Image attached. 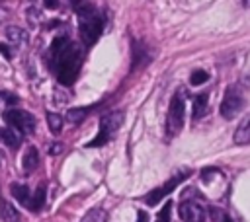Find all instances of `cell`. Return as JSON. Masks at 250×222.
<instances>
[{"label":"cell","mask_w":250,"mask_h":222,"mask_svg":"<svg viewBox=\"0 0 250 222\" xmlns=\"http://www.w3.org/2000/svg\"><path fill=\"white\" fill-rule=\"evenodd\" d=\"M82 53L76 43L68 41L66 37H59L51 45V62L57 74V80L62 86H70L80 70Z\"/></svg>","instance_id":"obj_1"},{"label":"cell","mask_w":250,"mask_h":222,"mask_svg":"<svg viewBox=\"0 0 250 222\" xmlns=\"http://www.w3.org/2000/svg\"><path fill=\"white\" fill-rule=\"evenodd\" d=\"M76 8V14H78V19H80V25H78V31H80V37L86 45H94L98 41V37L102 35V29H104V18L98 14V10L88 4V2H78L74 4Z\"/></svg>","instance_id":"obj_2"},{"label":"cell","mask_w":250,"mask_h":222,"mask_svg":"<svg viewBox=\"0 0 250 222\" xmlns=\"http://www.w3.org/2000/svg\"><path fill=\"white\" fill-rule=\"evenodd\" d=\"M123 119H125V113H123V111H111V113L104 115V117L100 119V132H98V136H96L92 142H88V146L92 148V146H102V144H105V140L123 125Z\"/></svg>","instance_id":"obj_3"},{"label":"cell","mask_w":250,"mask_h":222,"mask_svg":"<svg viewBox=\"0 0 250 222\" xmlns=\"http://www.w3.org/2000/svg\"><path fill=\"white\" fill-rule=\"evenodd\" d=\"M242 105H244L242 88L240 86H229L225 95H223V101H221V115L225 119H234L240 113Z\"/></svg>","instance_id":"obj_4"},{"label":"cell","mask_w":250,"mask_h":222,"mask_svg":"<svg viewBox=\"0 0 250 222\" xmlns=\"http://www.w3.org/2000/svg\"><path fill=\"white\" fill-rule=\"evenodd\" d=\"M184 119H186V103L182 97V92H178L172 97V103L168 107V119H166V130L168 134H178L184 127Z\"/></svg>","instance_id":"obj_5"},{"label":"cell","mask_w":250,"mask_h":222,"mask_svg":"<svg viewBox=\"0 0 250 222\" xmlns=\"http://www.w3.org/2000/svg\"><path fill=\"white\" fill-rule=\"evenodd\" d=\"M4 119L16 127L21 134H31L35 130V117L29 113V111H23V109H10L4 113Z\"/></svg>","instance_id":"obj_6"},{"label":"cell","mask_w":250,"mask_h":222,"mask_svg":"<svg viewBox=\"0 0 250 222\" xmlns=\"http://www.w3.org/2000/svg\"><path fill=\"white\" fill-rule=\"evenodd\" d=\"M188 175H189V169H188V171H180V173H176V175H174V177H170L162 187H158V189L150 191V193L146 195L145 203H146L148 206H154L158 201H162L164 197H168V195H170V193H172V191H174V189H176V187H178V185H180Z\"/></svg>","instance_id":"obj_7"},{"label":"cell","mask_w":250,"mask_h":222,"mask_svg":"<svg viewBox=\"0 0 250 222\" xmlns=\"http://www.w3.org/2000/svg\"><path fill=\"white\" fill-rule=\"evenodd\" d=\"M180 218L184 222H203L205 220V210L193 201H184L180 204Z\"/></svg>","instance_id":"obj_8"},{"label":"cell","mask_w":250,"mask_h":222,"mask_svg":"<svg viewBox=\"0 0 250 222\" xmlns=\"http://www.w3.org/2000/svg\"><path fill=\"white\" fill-rule=\"evenodd\" d=\"M232 138H234V144H238V146H242V144H250V115L244 117V119L240 121V125L236 127Z\"/></svg>","instance_id":"obj_9"},{"label":"cell","mask_w":250,"mask_h":222,"mask_svg":"<svg viewBox=\"0 0 250 222\" xmlns=\"http://www.w3.org/2000/svg\"><path fill=\"white\" fill-rule=\"evenodd\" d=\"M21 166H23L25 171H33V169L39 166V152H37L35 146H29V148L25 150V154H23V158H21Z\"/></svg>","instance_id":"obj_10"},{"label":"cell","mask_w":250,"mask_h":222,"mask_svg":"<svg viewBox=\"0 0 250 222\" xmlns=\"http://www.w3.org/2000/svg\"><path fill=\"white\" fill-rule=\"evenodd\" d=\"M209 97H207V93H197L195 97H193V119H199V117H203L205 113H207V107H209Z\"/></svg>","instance_id":"obj_11"},{"label":"cell","mask_w":250,"mask_h":222,"mask_svg":"<svg viewBox=\"0 0 250 222\" xmlns=\"http://www.w3.org/2000/svg\"><path fill=\"white\" fill-rule=\"evenodd\" d=\"M6 37H8V41H12L14 45L27 43V31H23V29L18 27V25H10V27L6 29Z\"/></svg>","instance_id":"obj_12"},{"label":"cell","mask_w":250,"mask_h":222,"mask_svg":"<svg viewBox=\"0 0 250 222\" xmlns=\"http://www.w3.org/2000/svg\"><path fill=\"white\" fill-rule=\"evenodd\" d=\"M10 191H12V197H16L18 203L29 206V201H31V199H29V189H27V185H23V183H14V185L10 187Z\"/></svg>","instance_id":"obj_13"},{"label":"cell","mask_w":250,"mask_h":222,"mask_svg":"<svg viewBox=\"0 0 250 222\" xmlns=\"http://www.w3.org/2000/svg\"><path fill=\"white\" fill-rule=\"evenodd\" d=\"M105 220H107V212L104 208H92L82 216L80 222H105Z\"/></svg>","instance_id":"obj_14"},{"label":"cell","mask_w":250,"mask_h":222,"mask_svg":"<svg viewBox=\"0 0 250 222\" xmlns=\"http://www.w3.org/2000/svg\"><path fill=\"white\" fill-rule=\"evenodd\" d=\"M0 136H2V140H4L10 148H18V146H20V142H21L20 134H16L12 129H2V130H0Z\"/></svg>","instance_id":"obj_15"},{"label":"cell","mask_w":250,"mask_h":222,"mask_svg":"<svg viewBox=\"0 0 250 222\" xmlns=\"http://www.w3.org/2000/svg\"><path fill=\"white\" fill-rule=\"evenodd\" d=\"M43 204H45V187L41 185V187H37L35 195L31 197V201H29V208H31V210H41Z\"/></svg>","instance_id":"obj_16"},{"label":"cell","mask_w":250,"mask_h":222,"mask_svg":"<svg viewBox=\"0 0 250 222\" xmlns=\"http://www.w3.org/2000/svg\"><path fill=\"white\" fill-rule=\"evenodd\" d=\"M86 113H88L86 107H74V109H68L66 119H68L70 123H80V121L86 117Z\"/></svg>","instance_id":"obj_17"},{"label":"cell","mask_w":250,"mask_h":222,"mask_svg":"<svg viewBox=\"0 0 250 222\" xmlns=\"http://www.w3.org/2000/svg\"><path fill=\"white\" fill-rule=\"evenodd\" d=\"M47 125L53 132H59L62 129V117L57 113H47Z\"/></svg>","instance_id":"obj_18"},{"label":"cell","mask_w":250,"mask_h":222,"mask_svg":"<svg viewBox=\"0 0 250 222\" xmlns=\"http://www.w3.org/2000/svg\"><path fill=\"white\" fill-rule=\"evenodd\" d=\"M209 80V74L205 72V70H193L191 72V76H189V82H191V86H201L203 82H207Z\"/></svg>","instance_id":"obj_19"},{"label":"cell","mask_w":250,"mask_h":222,"mask_svg":"<svg viewBox=\"0 0 250 222\" xmlns=\"http://www.w3.org/2000/svg\"><path fill=\"white\" fill-rule=\"evenodd\" d=\"M0 210H2V218L4 220H16L18 218V212L8 203H0Z\"/></svg>","instance_id":"obj_20"},{"label":"cell","mask_w":250,"mask_h":222,"mask_svg":"<svg viewBox=\"0 0 250 222\" xmlns=\"http://www.w3.org/2000/svg\"><path fill=\"white\" fill-rule=\"evenodd\" d=\"M170 210H172V201H166L164 206L158 212V220L156 222H168L170 220Z\"/></svg>","instance_id":"obj_21"},{"label":"cell","mask_w":250,"mask_h":222,"mask_svg":"<svg viewBox=\"0 0 250 222\" xmlns=\"http://www.w3.org/2000/svg\"><path fill=\"white\" fill-rule=\"evenodd\" d=\"M209 210H211V216H213V220H215V222H223V220H225V216H227L223 210H219V208H215V206H211Z\"/></svg>","instance_id":"obj_22"},{"label":"cell","mask_w":250,"mask_h":222,"mask_svg":"<svg viewBox=\"0 0 250 222\" xmlns=\"http://www.w3.org/2000/svg\"><path fill=\"white\" fill-rule=\"evenodd\" d=\"M61 150H62V144H53V146H51V150H49V152H51V154H59V152H61Z\"/></svg>","instance_id":"obj_23"},{"label":"cell","mask_w":250,"mask_h":222,"mask_svg":"<svg viewBox=\"0 0 250 222\" xmlns=\"http://www.w3.org/2000/svg\"><path fill=\"white\" fill-rule=\"evenodd\" d=\"M0 53H2L6 58H10V49H8L6 45H2V43H0Z\"/></svg>","instance_id":"obj_24"},{"label":"cell","mask_w":250,"mask_h":222,"mask_svg":"<svg viewBox=\"0 0 250 222\" xmlns=\"http://www.w3.org/2000/svg\"><path fill=\"white\" fill-rule=\"evenodd\" d=\"M137 222H146V212H139V216H137Z\"/></svg>","instance_id":"obj_25"},{"label":"cell","mask_w":250,"mask_h":222,"mask_svg":"<svg viewBox=\"0 0 250 222\" xmlns=\"http://www.w3.org/2000/svg\"><path fill=\"white\" fill-rule=\"evenodd\" d=\"M223 222H232V220H230L229 216H225V220H223Z\"/></svg>","instance_id":"obj_26"}]
</instances>
